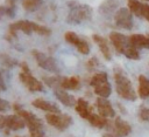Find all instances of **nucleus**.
<instances>
[{"instance_id": "18", "label": "nucleus", "mask_w": 149, "mask_h": 137, "mask_svg": "<svg viewBox=\"0 0 149 137\" xmlns=\"http://www.w3.org/2000/svg\"><path fill=\"white\" fill-rule=\"evenodd\" d=\"M92 39H93V41L98 44V47H99V49H100L102 56H104L106 60L111 61V60H112V53H111V49H109V46H108L107 40H106L104 36L99 35V34H93Z\"/></svg>"}, {"instance_id": "2", "label": "nucleus", "mask_w": 149, "mask_h": 137, "mask_svg": "<svg viewBox=\"0 0 149 137\" xmlns=\"http://www.w3.org/2000/svg\"><path fill=\"white\" fill-rule=\"evenodd\" d=\"M69 14L66 18L68 23L79 25L84 21H87L92 16V8L86 4H79L78 1H69Z\"/></svg>"}, {"instance_id": "24", "label": "nucleus", "mask_w": 149, "mask_h": 137, "mask_svg": "<svg viewBox=\"0 0 149 137\" xmlns=\"http://www.w3.org/2000/svg\"><path fill=\"white\" fill-rule=\"evenodd\" d=\"M139 96L141 98L149 97V78L144 75L139 76V89H137Z\"/></svg>"}, {"instance_id": "23", "label": "nucleus", "mask_w": 149, "mask_h": 137, "mask_svg": "<svg viewBox=\"0 0 149 137\" xmlns=\"http://www.w3.org/2000/svg\"><path fill=\"white\" fill-rule=\"evenodd\" d=\"M87 121L90 122L91 125H93V126H95L98 129H102V128H106V126L109 125L108 118H105V117H102L100 115H97V114H93V112L90 115Z\"/></svg>"}, {"instance_id": "38", "label": "nucleus", "mask_w": 149, "mask_h": 137, "mask_svg": "<svg viewBox=\"0 0 149 137\" xmlns=\"http://www.w3.org/2000/svg\"><path fill=\"white\" fill-rule=\"evenodd\" d=\"M16 137H17V136H16Z\"/></svg>"}, {"instance_id": "5", "label": "nucleus", "mask_w": 149, "mask_h": 137, "mask_svg": "<svg viewBox=\"0 0 149 137\" xmlns=\"http://www.w3.org/2000/svg\"><path fill=\"white\" fill-rule=\"evenodd\" d=\"M20 66H21V73L19 75V77H20L21 82L26 85V88H28V90H30V91H43L44 90L43 83L31 75L27 63L22 62Z\"/></svg>"}, {"instance_id": "12", "label": "nucleus", "mask_w": 149, "mask_h": 137, "mask_svg": "<svg viewBox=\"0 0 149 137\" xmlns=\"http://www.w3.org/2000/svg\"><path fill=\"white\" fill-rule=\"evenodd\" d=\"M26 126V122L23 118H21L17 115H9L5 116V133H9V131H16L21 130Z\"/></svg>"}, {"instance_id": "6", "label": "nucleus", "mask_w": 149, "mask_h": 137, "mask_svg": "<svg viewBox=\"0 0 149 137\" xmlns=\"http://www.w3.org/2000/svg\"><path fill=\"white\" fill-rule=\"evenodd\" d=\"M31 55L34 56V59L36 60L37 64L42 69H44L47 71H51V73H59L61 71L59 66H58L57 61L54 57H51V56H49V55H47L43 52L37 50V49H33L31 50Z\"/></svg>"}, {"instance_id": "34", "label": "nucleus", "mask_w": 149, "mask_h": 137, "mask_svg": "<svg viewBox=\"0 0 149 137\" xmlns=\"http://www.w3.org/2000/svg\"><path fill=\"white\" fill-rule=\"evenodd\" d=\"M102 137H118V136L112 130H108V131H106V132L102 133Z\"/></svg>"}, {"instance_id": "21", "label": "nucleus", "mask_w": 149, "mask_h": 137, "mask_svg": "<svg viewBox=\"0 0 149 137\" xmlns=\"http://www.w3.org/2000/svg\"><path fill=\"white\" fill-rule=\"evenodd\" d=\"M59 88H61V89H64V90H68V89L77 90V89L80 88V80H79V77H77V76L62 77Z\"/></svg>"}, {"instance_id": "25", "label": "nucleus", "mask_w": 149, "mask_h": 137, "mask_svg": "<svg viewBox=\"0 0 149 137\" xmlns=\"http://www.w3.org/2000/svg\"><path fill=\"white\" fill-rule=\"evenodd\" d=\"M43 5V0H22V7L27 12H35Z\"/></svg>"}, {"instance_id": "22", "label": "nucleus", "mask_w": 149, "mask_h": 137, "mask_svg": "<svg viewBox=\"0 0 149 137\" xmlns=\"http://www.w3.org/2000/svg\"><path fill=\"white\" fill-rule=\"evenodd\" d=\"M119 6L118 0H106L99 6V13L102 15H111L113 14Z\"/></svg>"}, {"instance_id": "8", "label": "nucleus", "mask_w": 149, "mask_h": 137, "mask_svg": "<svg viewBox=\"0 0 149 137\" xmlns=\"http://www.w3.org/2000/svg\"><path fill=\"white\" fill-rule=\"evenodd\" d=\"M36 26H37V23H35L33 21H29V20H20V21H16L14 23H10L9 28H8V37L9 39L15 37L17 30H21L24 34L30 35L31 33H35Z\"/></svg>"}, {"instance_id": "20", "label": "nucleus", "mask_w": 149, "mask_h": 137, "mask_svg": "<svg viewBox=\"0 0 149 137\" xmlns=\"http://www.w3.org/2000/svg\"><path fill=\"white\" fill-rule=\"evenodd\" d=\"M74 109H76L77 114H78L81 118H84V119H88L90 115L92 114V108H91V105L88 104V102H87L86 100H84V98H81V97L77 100V104H76Z\"/></svg>"}, {"instance_id": "33", "label": "nucleus", "mask_w": 149, "mask_h": 137, "mask_svg": "<svg viewBox=\"0 0 149 137\" xmlns=\"http://www.w3.org/2000/svg\"><path fill=\"white\" fill-rule=\"evenodd\" d=\"M7 89V85H6V81L2 76V73L0 71V91H5Z\"/></svg>"}, {"instance_id": "15", "label": "nucleus", "mask_w": 149, "mask_h": 137, "mask_svg": "<svg viewBox=\"0 0 149 137\" xmlns=\"http://www.w3.org/2000/svg\"><path fill=\"white\" fill-rule=\"evenodd\" d=\"M128 2V9L130 13L137 18H144L147 12L149 11V5L143 4L139 0H127Z\"/></svg>"}, {"instance_id": "9", "label": "nucleus", "mask_w": 149, "mask_h": 137, "mask_svg": "<svg viewBox=\"0 0 149 137\" xmlns=\"http://www.w3.org/2000/svg\"><path fill=\"white\" fill-rule=\"evenodd\" d=\"M114 22L118 27L126 30H130L133 28V14L128 8H119L114 13Z\"/></svg>"}, {"instance_id": "10", "label": "nucleus", "mask_w": 149, "mask_h": 137, "mask_svg": "<svg viewBox=\"0 0 149 137\" xmlns=\"http://www.w3.org/2000/svg\"><path fill=\"white\" fill-rule=\"evenodd\" d=\"M64 39L71 43L72 46H74L78 52L83 55H87L90 53V46L87 43V41H85L84 39H81L80 36H78L74 32H66L64 34Z\"/></svg>"}, {"instance_id": "16", "label": "nucleus", "mask_w": 149, "mask_h": 137, "mask_svg": "<svg viewBox=\"0 0 149 137\" xmlns=\"http://www.w3.org/2000/svg\"><path fill=\"white\" fill-rule=\"evenodd\" d=\"M33 107L40 109V110H43V111H47L48 114H61V109L57 104L55 103H51V102H48L43 98H36L31 102Z\"/></svg>"}, {"instance_id": "17", "label": "nucleus", "mask_w": 149, "mask_h": 137, "mask_svg": "<svg viewBox=\"0 0 149 137\" xmlns=\"http://www.w3.org/2000/svg\"><path fill=\"white\" fill-rule=\"evenodd\" d=\"M54 94H55V96L57 97V100H58L62 104H64L65 107H76L77 100L74 98V96H72L71 94H69V93L65 91L64 89H61V88L54 89Z\"/></svg>"}, {"instance_id": "29", "label": "nucleus", "mask_w": 149, "mask_h": 137, "mask_svg": "<svg viewBox=\"0 0 149 137\" xmlns=\"http://www.w3.org/2000/svg\"><path fill=\"white\" fill-rule=\"evenodd\" d=\"M139 117L143 122H149V108H141L139 111Z\"/></svg>"}, {"instance_id": "31", "label": "nucleus", "mask_w": 149, "mask_h": 137, "mask_svg": "<svg viewBox=\"0 0 149 137\" xmlns=\"http://www.w3.org/2000/svg\"><path fill=\"white\" fill-rule=\"evenodd\" d=\"M9 108H10L9 102L0 97V112H6L7 110H9Z\"/></svg>"}, {"instance_id": "35", "label": "nucleus", "mask_w": 149, "mask_h": 137, "mask_svg": "<svg viewBox=\"0 0 149 137\" xmlns=\"http://www.w3.org/2000/svg\"><path fill=\"white\" fill-rule=\"evenodd\" d=\"M15 2H16V0H7V4H9V5H15Z\"/></svg>"}, {"instance_id": "32", "label": "nucleus", "mask_w": 149, "mask_h": 137, "mask_svg": "<svg viewBox=\"0 0 149 137\" xmlns=\"http://www.w3.org/2000/svg\"><path fill=\"white\" fill-rule=\"evenodd\" d=\"M97 66H98V60H97V57H92V59H90V60L87 61V68H88V69H94Z\"/></svg>"}, {"instance_id": "26", "label": "nucleus", "mask_w": 149, "mask_h": 137, "mask_svg": "<svg viewBox=\"0 0 149 137\" xmlns=\"http://www.w3.org/2000/svg\"><path fill=\"white\" fill-rule=\"evenodd\" d=\"M123 55H125L126 57L130 59V60H139V59H140V53H139V50H137L136 48L132 47V46H129V47L123 52Z\"/></svg>"}, {"instance_id": "13", "label": "nucleus", "mask_w": 149, "mask_h": 137, "mask_svg": "<svg viewBox=\"0 0 149 137\" xmlns=\"http://www.w3.org/2000/svg\"><path fill=\"white\" fill-rule=\"evenodd\" d=\"M95 107L99 111V115L105 117V118H112L115 116V111H114L111 102L106 98L98 97L95 101Z\"/></svg>"}, {"instance_id": "3", "label": "nucleus", "mask_w": 149, "mask_h": 137, "mask_svg": "<svg viewBox=\"0 0 149 137\" xmlns=\"http://www.w3.org/2000/svg\"><path fill=\"white\" fill-rule=\"evenodd\" d=\"M114 81H115V90L118 95L128 101H135L137 95L133 88L130 80L125 75V73L120 68H115L114 70Z\"/></svg>"}, {"instance_id": "4", "label": "nucleus", "mask_w": 149, "mask_h": 137, "mask_svg": "<svg viewBox=\"0 0 149 137\" xmlns=\"http://www.w3.org/2000/svg\"><path fill=\"white\" fill-rule=\"evenodd\" d=\"M90 84L93 87L94 94H97L99 97L107 98L112 93V87L108 82V77L106 73H97L92 76Z\"/></svg>"}, {"instance_id": "19", "label": "nucleus", "mask_w": 149, "mask_h": 137, "mask_svg": "<svg viewBox=\"0 0 149 137\" xmlns=\"http://www.w3.org/2000/svg\"><path fill=\"white\" fill-rule=\"evenodd\" d=\"M129 43L137 50L141 48L149 49V37L142 34H133L129 36Z\"/></svg>"}, {"instance_id": "11", "label": "nucleus", "mask_w": 149, "mask_h": 137, "mask_svg": "<svg viewBox=\"0 0 149 137\" xmlns=\"http://www.w3.org/2000/svg\"><path fill=\"white\" fill-rule=\"evenodd\" d=\"M109 40H111L112 44L114 46L115 50L120 54H123V52L130 46L129 37H127L126 35H123L121 33H118V32L109 33Z\"/></svg>"}, {"instance_id": "27", "label": "nucleus", "mask_w": 149, "mask_h": 137, "mask_svg": "<svg viewBox=\"0 0 149 137\" xmlns=\"http://www.w3.org/2000/svg\"><path fill=\"white\" fill-rule=\"evenodd\" d=\"M35 33L41 35V36H49L51 34V29L49 27H45V26H42V25H38L36 26V29H35Z\"/></svg>"}, {"instance_id": "30", "label": "nucleus", "mask_w": 149, "mask_h": 137, "mask_svg": "<svg viewBox=\"0 0 149 137\" xmlns=\"http://www.w3.org/2000/svg\"><path fill=\"white\" fill-rule=\"evenodd\" d=\"M3 64L6 67H8V68H13V67L17 66L19 63H17L16 60H14V59H12L9 56H3Z\"/></svg>"}, {"instance_id": "14", "label": "nucleus", "mask_w": 149, "mask_h": 137, "mask_svg": "<svg viewBox=\"0 0 149 137\" xmlns=\"http://www.w3.org/2000/svg\"><path fill=\"white\" fill-rule=\"evenodd\" d=\"M109 130H112L118 137H126L132 132V126L128 122H126L121 117H116L114 119L113 128Z\"/></svg>"}, {"instance_id": "36", "label": "nucleus", "mask_w": 149, "mask_h": 137, "mask_svg": "<svg viewBox=\"0 0 149 137\" xmlns=\"http://www.w3.org/2000/svg\"><path fill=\"white\" fill-rule=\"evenodd\" d=\"M144 18H146V19H147V20L149 21V11L147 12V14H146V16H144Z\"/></svg>"}, {"instance_id": "28", "label": "nucleus", "mask_w": 149, "mask_h": 137, "mask_svg": "<svg viewBox=\"0 0 149 137\" xmlns=\"http://www.w3.org/2000/svg\"><path fill=\"white\" fill-rule=\"evenodd\" d=\"M2 12L9 16V18H14L15 16V5H9V4H6V6L2 8Z\"/></svg>"}, {"instance_id": "7", "label": "nucleus", "mask_w": 149, "mask_h": 137, "mask_svg": "<svg viewBox=\"0 0 149 137\" xmlns=\"http://www.w3.org/2000/svg\"><path fill=\"white\" fill-rule=\"evenodd\" d=\"M45 121L59 131L66 130L72 124V117L68 114H47Z\"/></svg>"}, {"instance_id": "1", "label": "nucleus", "mask_w": 149, "mask_h": 137, "mask_svg": "<svg viewBox=\"0 0 149 137\" xmlns=\"http://www.w3.org/2000/svg\"><path fill=\"white\" fill-rule=\"evenodd\" d=\"M13 110L15 111V115H17V116H20L21 118L24 119L26 124L28 125L30 137H44L43 122L36 115H34L30 111L24 110L19 103L13 104Z\"/></svg>"}, {"instance_id": "37", "label": "nucleus", "mask_w": 149, "mask_h": 137, "mask_svg": "<svg viewBox=\"0 0 149 137\" xmlns=\"http://www.w3.org/2000/svg\"><path fill=\"white\" fill-rule=\"evenodd\" d=\"M143 1H149V0H143Z\"/></svg>"}]
</instances>
